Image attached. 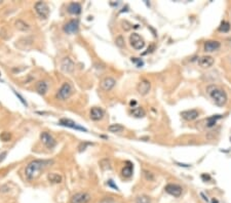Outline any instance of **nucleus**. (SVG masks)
<instances>
[{"mask_svg":"<svg viewBox=\"0 0 231 203\" xmlns=\"http://www.w3.org/2000/svg\"><path fill=\"white\" fill-rule=\"evenodd\" d=\"M207 92H209L210 96L212 97V100L215 102V104L219 107L225 106L227 101H228L226 92L218 86H214V85L213 86H210L207 88Z\"/></svg>","mask_w":231,"mask_h":203,"instance_id":"2","label":"nucleus"},{"mask_svg":"<svg viewBox=\"0 0 231 203\" xmlns=\"http://www.w3.org/2000/svg\"><path fill=\"white\" fill-rule=\"evenodd\" d=\"M150 89H151V83L146 79L141 80L138 83V85H137V91H138V92L141 96L148 95L150 91Z\"/></svg>","mask_w":231,"mask_h":203,"instance_id":"9","label":"nucleus"},{"mask_svg":"<svg viewBox=\"0 0 231 203\" xmlns=\"http://www.w3.org/2000/svg\"><path fill=\"white\" fill-rule=\"evenodd\" d=\"M212 203H219V202H218L217 199H215V198H214L213 200H212Z\"/></svg>","mask_w":231,"mask_h":203,"instance_id":"41","label":"nucleus"},{"mask_svg":"<svg viewBox=\"0 0 231 203\" xmlns=\"http://www.w3.org/2000/svg\"><path fill=\"white\" fill-rule=\"evenodd\" d=\"M132 115L136 117V118H142L145 116V111L143 108L141 107H132Z\"/></svg>","mask_w":231,"mask_h":203,"instance_id":"21","label":"nucleus"},{"mask_svg":"<svg viewBox=\"0 0 231 203\" xmlns=\"http://www.w3.org/2000/svg\"><path fill=\"white\" fill-rule=\"evenodd\" d=\"M230 140H231V138H230Z\"/></svg>","mask_w":231,"mask_h":203,"instance_id":"42","label":"nucleus"},{"mask_svg":"<svg viewBox=\"0 0 231 203\" xmlns=\"http://www.w3.org/2000/svg\"><path fill=\"white\" fill-rule=\"evenodd\" d=\"M132 62L134 64H136L138 67H142V66L144 65L143 61L141 60V58H132Z\"/></svg>","mask_w":231,"mask_h":203,"instance_id":"31","label":"nucleus"},{"mask_svg":"<svg viewBox=\"0 0 231 203\" xmlns=\"http://www.w3.org/2000/svg\"><path fill=\"white\" fill-rule=\"evenodd\" d=\"M151 200L150 198L146 196V195H142V196H138L136 198V203H150Z\"/></svg>","mask_w":231,"mask_h":203,"instance_id":"28","label":"nucleus"},{"mask_svg":"<svg viewBox=\"0 0 231 203\" xmlns=\"http://www.w3.org/2000/svg\"><path fill=\"white\" fill-rule=\"evenodd\" d=\"M221 43L217 40H209L205 43V46H203V49H205L206 52H216L219 48H220Z\"/></svg>","mask_w":231,"mask_h":203,"instance_id":"13","label":"nucleus"},{"mask_svg":"<svg viewBox=\"0 0 231 203\" xmlns=\"http://www.w3.org/2000/svg\"><path fill=\"white\" fill-rule=\"evenodd\" d=\"M108 185L110 186V187H112V188H114L115 190H118V187H117L116 185H114V183H113L112 179H110V181L108 182Z\"/></svg>","mask_w":231,"mask_h":203,"instance_id":"35","label":"nucleus"},{"mask_svg":"<svg viewBox=\"0 0 231 203\" xmlns=\"http://www.w3.org/2000/svg\"><path fill=\"white\" fill-rule=\"evenodd\" d=\"M115 43H116L117 46H118V47H123V46H124V40H123V38L121 37V36H118V37L116 38Z\"/></svg>","mask_w":231,"mask_h":203,"instance_id":"30","label":"nucleus"},{"mask_svg":"<svg viewBox=\"0 0 231 203\" xmlns=\"http://www.w3.org/2000/svg\"><path fill=\"white\" fill-rule=\"evenodd\" d=\"M200 195H201V196L203 197V199H205V200H206V202H207V201H209V199H207V197H206V196H205V195H203V193H201Z\"/></svg>","mask_w":231,"mask_h":203,"instance_id":"40","label":"nucleus"},{"mask_svg":"<svg viewBox=\"0 0 231 203\" xmlns=\"http://www.w3.org/2000/svg\"><path fill=\"white\" fill-rule=\"evenodd\" d=\"M116 81L112 77H106L101 81V88L104 89L105 91H109L115 86Z\"/></svg>","mask_w":231,"mask_h":203,"instance_id":"12","label":"nucleus"},{"mask_svg":"<svg viewBox=\"0 0 231 203\" xmlns=\"http://www.w3.org/2000/svg\"><path fill=\"white\" fill-rule=\"evenodd\" d=\"M53 163V160H33L31 161L25 168V177L28 181L36 178L41 170H43L45 167H48Z\"/></svg>","mask_w":231,"mask_h":203,"instance_id":"1","label":"nucleus"},{"mask_svg":"<svg viewBox=\"0 0 231 203\" xmlns=\"http://www.w3.org/2000/svg\"><path fill=\"white\" fill-rule=\"evenodd\" d=\"M11 139V134H9V132H2L1 134H0V140H3V142H9Z\"/></svg>","mask_w":231,"mask_h":203,"instance_id":"29","label":"nucleus"},{"mask_svg":"<svg viewBox=\"0 0 231 203\" xmlns=\"http://www.w3.org/2000/svg\"><path fill=\"white\" fill-rule=\"evenodd\" d=\"M100 166L103 170H107V169H111V164L109 159H103L100 161Z\"/></svg>","mask_w":231,"mask_h":203,"instance_id":"27","label":"nucleus"},{"mask_svg":"<svg viewBox=\"0 0 231 203\" xmlns=\"http://www.w3.org/2000/svg\"><path fill=\"white\" fill-rule=\"evenodd\" d=\"M15 28L20 31H27L30 29V26L24 21H22V19H18V21L15 22Z\"/></svg>","mask_w":231,"mask_h":203,"instance_id":"22","label":"nucleus"},{"mask_svg":"<svg viewBox=\"0 0 231 203\" xmlns=\"http://www.w3.org/2000/svg\"><path fill=\"white\" fill-rule=\"evenodd\" d=\"M48 82L44 80H40L38 81L35 85V89H36V91L39 93V95L41 96H44L46 91H48Z\"/></svg>","mask_w":231,"mask_h":203,"instance_id":"18","label":"nucleus"},{"mask_svg":"<svg viewBox=\"0 0 231 203\" xmlns=\"http://www.w3.org/2000/svg\"><path fill=\"white\" fill-rule=\"evenodd\" d=\"M60 125L66 126V127H69V128H73V129H76V130L87 131V128H84V127H82V126H80V125H78V124L74 122V121L70 120V119H66V118H63V119L60 120Z\"/></svg>","mask_w":231,"mask_h":203,"instance_id":"11","label":"nucleus"},{"mask_svg":"<svg viewBox=\"0 0 231 203\" xmlns=\"http://www.w3.org/2000/svg\"><path fill=\"white\" fill-rule=\"evenodd\" d=\"M164 190H166V192L167 194L172 195V196L174 197H180L182 194V187L179 186L177 184H169L166 186V188H164Z\"/></svg>","mask_w":231,"mask_h":203,"instance_id":"8","label":"nucleus"},{"mask_svg":"<svg viewBox=\"0 0 231 203\" xmlns=\"http://www.w3.org/2000/svg\"><path fill=\"white\" fill-rule=\"evenodd\" d=\"M218 30H219V32H223V33L228 32V31L230 30V24H229L228 22L223 21L221 23V25H220V27H219Z\"/></svg>","mask_w":231,"mask_h":203,"instance_id":"26","label":"nucleus"},{"mask_svg":"<svg viewBox=\"0 0 231 203\" xmlns=\"http://www.w3.org/2000/svg\"><path fill=\"white\" fill-rule=\"evenodd\" d=\"M214 63H215L214 58L211 56H203L198 60V65L201 68H210L214 65Z\"/></svg>","mask_w":231,"mask_h":203,"instance_id":"16","label":"nucleus"},{"mask_svg":"<svg viewBox=\"0 0 231 203\" xmlns=\"http://www.w3.org/2000/svg\"><path fill=\"white\" fill-rule=\"evenodd\" d=\"M201 178H202V179H203V181H205V182H206V181H210V179H211V177H210L209 174H206V173H203V174L201 175Z\"/></svg>","mask_w":231,"mask_h":203,"instance_id":"34","label":"nucleus"},{"mask_svg":"<svg viewBox=\"0 0 231 203\" xmlns=\"http://www.w3.org/2000/svg\"><path fill=\"white\" fill-rule=\"evenodd\" d=\"M89 117H91V119L93 121H99L101 119H103L104 111L102 110L101 108L93 107V108H92L91 112H89Z\"/></svg>","mask_w":231,"mask_h":203,"instance_id":"17","label":"nucleus"},{"mask_svg":"<svg viewBox=\"0 0 231 203\" xmlns=\"http://www.w3.org/2000/svg\"><path fill=\"white\" fill-rule=\"evenodd\" d=\"M181 116H182V118H184L187 121H192V120H195L196 118H198L199 113L197 110L192 109V110H186V111L181 112Z\"/></svg>","mask_w":231,"mask_h":203,"instance_id":"15","label":"nucleus"},{"mask_svg":"<svg viewBox=\"0 0 231 203\" xmlns=\"http://www.w3.org/2000/svg\"><path fill=\"white\" fill-rule=\"evenodd\" d=\"M91 200V195L87 192H79L74 194L70 199V203H88Z\"/></svg>","mask_w":231,"mask_h":203,"instance_id":"6","label":"nucleus"},{"mask_svg":"<svg viewBox=\"0 0 231 203\" xmlns=\"http://www.w3.org/2000/svg\"><path fill=\"white\" fill-rule=\"evenodd\" d=\"M130 104H131V106L132 107V106H135V105L137 104V102H136V101H132V102H131V103H130Z\"/></svg>","mask_w":231,"mask_h":203,"instance_id":"39","label":"nucleus"},{"mask_svg":"<svg viewBox=\"0 0 231 203\" xmlns=\"http://www.w3.org/2000/svg\"><path fill=\"white\" fill-rule=\"evenodd\" d=\"M79 28V23L77 19H71L64 26V31L67 34H75Z\"/></svg>","mask_w":231,"mask_h":203,"instance_id":"10","label":"nucleus"},{"mask_svg":"<svg viewBox=\"0 0 231 203\" xmlns=\"http://www.w3.org/2000/svg\"><path fill=\"white\" fill-rule=\"evenodd\" d=\"M130 42H131V45L132 46V48H135L136 50L143 49L144 46H145L144 39L137 33H132L131 35V36H130Z\"/></svg>","mask_w":231,"mask_h":203,"instance_id":"5","label":"nucleus"},{"mask_svg":"<svg viewBox=\"0 0 231 203\" xmlns=\"http://www.w3.org/2000/svg\"><path fill=\"white\" fill-rule=\"evenodd\" d=\"M61 69L66 73H71L74 70V63L70 58H63L61 62Z\"/></svg>","mask_w":231,"mask_h":203,"instance_id":"14","label":"nucleus"},{"mask_svg":"<svg viewBox=\"0 0 231 203\" xmlns=\"http://www.w3.org/2000/svg\"><path fill=\"white\" fill-rule=\"evenodd\" d=\"M121 173L124 178H131L132 175V166L131 163H128V165H125L123 168H122V171H121Z\"/></svg>","mask_w":231,"mask_h":203,"instance_id":"23","label":"nucleus"},{"mask_svg":"<svg viewBox=\"0 0 231 203\" xmlns=\"http://www.w3.org/2000/svg\"><path fill=\"white\" fill-rule=\"evenodd\" d=\"M14 93H15V95H17V96L19 97V99H20V101H21L22 102V103L23 104H24L25 105V106H27V103H26V102H25V100L24 99H23V96H21V95H19V93L17 92V91H14Z\"/></svg>","mask_w":231,"mask_h":203,"instance_id":"33","label":"nucleus"},{"mask_svg":"<svg viewBox=\"0 0 231 203\" xmlns=\"http://www.w3.org/2000/svg\"><path fill=\"white\" fill-rule=\"evenodd\" d=\"M144 174H145V178H146L147 181H153V179H154V175H153V173H150V171L145 170Z\"/></svg>","mask_w":231,"mask_h":203,"instance_id":"32","label":"nucleus"},{"mask_svg":"<svg viewBox=\"0 0 231 203\" xmlns=\"http://www.w3.org/2000/svg\"><path fill=\"white\" fill-rule=\"evenodd\" d=\"M155 48V46L152 44V45H150V47H148V49H147V52H144V54H147L148 52H153V49Z\"/></svg>","mask_w":231,"mask_h":203,"instance_id":"37","label":"nucleus"},{"mask_svg":"<svg viewBox=\"0 0 231 203\" xmlns=\"http://www.w3.org/2000/svg\"><path fill=\"white\" fill-rule=\"evenodd\" d=\"M124 129V127L120 124H111L108 126V131L113 132V134H117V132H121Z\"/></svg>","mask_w":231,"mask_h":203,"instance_id":"25","label":"nucleus"},{"mask_svg":"<svg viewBox=\"0 0 231 203\" xmlns=\"http://www.w3.org/2000/svg\"><path fill=\"white\" fill-rule=\"evenodd\" d=\"M180 166H184V167H189V164H182V163H177Z\"/></svg>","mask_w":231,"mask_h":203,"instance_id":"38","label":"nucleus"},{"mask_svg":"<svg viewBox=\"0 0 231 203\" xmlns=\"http://www.w3.org/2000/svg\"><path fill=\"white\" fill-rule=\"evenodd\" d=\"M48 179L50 183H53V184H60V183H62L63 178L61 174H59L57 173H52L48 175Z\"/></svg>","mask_w":231,"mask_h":203,"instance_id":"20","label":"nucleus"},{"mask_svg":"<svg viewBox=\"0 0 231 203\" xmlns=\"http://www.w3.org/2000/svg\"><path fill=\"white\" fill-rule=\"evenodd\" d=\"M40 140H41L42 144H43L44 146L48 147V149H53V148H54V147H56V145H57L56 140L53 138V135H50L48 132H46V131L41 132Z\"/></svg>","mask_w":231,"mask_h":203,"instance_id":"7","label":"nucleus"},{"mask_svg":"<svg viewBox=\"0 0 231 203\" xmlns=\"http://www.w3.org/2000/svg\"><path fill=\"white\" fill-rule=\"evenodd\" d=\"M34 8H35V11L37 13V14L41 19H46L48 17L49 8H48V4H46L45 2H42V1L36 2V3H35V5H34Z\"/></svg>","mask_w":231,"mask_h":203,"instance_id":"4","label":"nucleus"},{"mask_svg":"<svg viewBox=\"0 0 231 203\" xmlns=\"http://www.w3.org/2000/svg\"><path fill=\"white\" fill-rule=\"evenodd\" d=\"M68 13L71 14H79L81 13V5L77 2H72L68 5Z\"/></svg>","mask_w":231,"mask_h":203,"instance_id":"19","label":"nucleus"},{"mask_svg":"<svg viewBox=\"0 0 231 203\" xmlns=\"http://www.w3.org/2000/svg\"><path fill=\"white\" fill-rule=\"evenodd\" d=\"M222 115H213L212 117H209L206 120V126L207 127H213L215 124L217 123V120L220 119Z\"/></svg>","mask_w":231,"mask_h":203,"instance_id":"24","label":"nucleus"},{"mask_svg":"<svg viewBox=\"0 0 231 203\" xmlns=\"http://www.w3.org/2000/svg\"><path fill=\"white\" fill-rule=\"evenodd\" d=\"M72 86L71 84L68 83V82H65L63 83V85L60 87V89L58 91L57 95H56V97L58 100L60 101H65L70 97V96L72 95Z\"/></svg>","mask_w":231,"mask_h":203,"instance_id":"3","label":"nucleus"},{"mask_svg":"<svg viewBox=\"0 0 231 203\" xmlns=\"http://www.w3.org/2000/svg\"><path fill=\"white\" fill-rule=\"evenodd\" d=\"M6 155H7V153H6V152H2V153H0V162H2L3 160L5 159Z\"/></svg>","mask_w":231,"mask_h":203,"instance_id":"36","label":"nucleus"}]
</instances>
